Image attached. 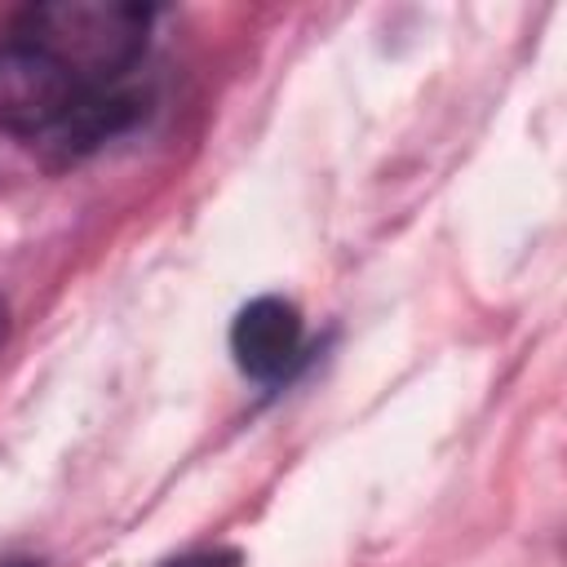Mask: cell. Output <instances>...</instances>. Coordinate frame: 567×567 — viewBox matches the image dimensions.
Instances as JSON below:
<instances>
[{
    "label": "cell",
    "instance_id": "cell-4",
    "mask_svg": "<svg viewBox=\"0 0 567 567\" xmlns=\"http://www.w3.org/2000/svg\"><path fill=\"white\" fill-rule=\"evenodd\" d=\"M164 567H239V554L235 549H195V554H182Z\"/></svg>",
    "mask_w": 567,
    "mask_h": 567
},
{
    "label": "cell",
    "instance_id": "cell-5",
    "mask_svg": "<svg viewBox=\"0 0 567 567\" xmlns=\"http://www.w3.org/2000/svg\"><path fill=\"white\" fill-rule=\"evenodd\" d=\"M0 567H44L40 558H0Z\"/></svg>",
    "mask_w": 567,
    "mask_h": 567
},
{
    "label": "cell",
    "instance_id": "cell-6",
    "mask_svg": "<svg viewBox=\"0 0 567 567\" xmlns=\"http://www.w3.org/2000/svg\"><path fill=\"white\" fill-rule=\"evenodd\" d=\"M4 332H9V306L0 301V346H4Z\"/></svg>",
    "mask_w": 567,
    "mask_h": 567
},
{
    "label": "cell",
    "instance_id": "cell-2",
    "mask_svg": "<svg viewBox=\"0 0 567 567\" xmlns=\"http://www.w3.org/2000/svg\"><path fill=\"white\" fill-rule=\"evenodd\" d=\"M80 93L84 84L62 75L31 44H22L18 35L0 40V128L40 146L62 124V115L75 106Z\"/></svg>",
    "mask_w": 567,
    "mask_h": 567
},
{
    "label": "cell",
    "instance_id": "cell-1",
    "mask_svg": "<svg viewBox=\"0 0 567 567\" xmlns=\"http://www.w3.org/2000/svg\"><path fill=\"white\" fill-rule=\"evenodd\" d=\"M151 9L128 0H49L18 13L13 35L84 89L124 84L146 53Z\"/></svg>",
    "mask_w": 567,
    "mask_h": 567
},
{
    "label": "cell",
    "instance_id": "cell-3",
    "mask_svg": "<svg viewBox=\"0 0 567 567\" xmlns=\"http://www.w3.org/2000/svg\"><path fill=\"white\" fill-rule=\"evenodd\" d=\"M230 354L252 381H279L301 354V315L284 297H252L230 323Z\"/></svg>",
    "mask_w": 567,
    "mask_h": 567
}]
</instances>
